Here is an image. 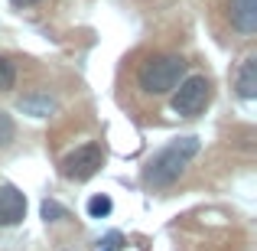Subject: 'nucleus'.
Wrapping results in <instances>:
<instances>
[{"instance_id": "obj_1", "label": "nucleus", "mask_w": 257, "mask_h": 251, "mask_svg": "<svg viewBox=\"0 0 257 251\" xmlns=\"http://www.w3.org/2000/svg\"><path fill=\"white\" fill-rule=\"evenodd\" d=\"M199 150H202V140L195 137V134L170 140L163 150H157L150 160H147V166H144V186H150V189L173 186V183L186 173V166L199 157Z\"/></svg>"}, {"instance_id": "obj_2", "label": "nucleus", "mask_w": 257, "mask_h": 251, "mask_svg": "<svg viewBox=\"0 0 257 251\" xmlns=\"http://www.w3.org/2000/svg\"><path fill=\"white\" fill-rule=\"evenodd\" d=\"M186 75V59L176 52H157V56L144 59L137 69V85L147 95H166Z\"/></svg>"}, {"instance_id": "obj_3", "label": "nucleus", "mask_w": 257, "mask_h": 251, "mask_svg": "<svg viewBox=\"0 0 257 251\" xmlns=\"http://www.w3.org/2000/svg\"><path fill=\"white\" fill-rule=\"evenodd\" d=\"M212 101V82L205 75H182V82L173 88V111L179 118H195Z\"/></svg>"}, {"instance_id": "obj_4", "label": "nucleus", "mask_w": 257, "mask_h": 251, "mask_svg": "<svg viewBox=\"0 0 257 251\" xmlns=\"http://www.w3.org/2000/svg\"><path fill=\"white\" fill-rule=\"evenodd\" d=\"M101 163H104V150H101V144L91 140V144H82V147H75L72 153H65L62 163H59V170H62L65 180L85 183V180H91V176L101 170Z\"/></svg>"}, {"instance_id": "obj_5", "label": "nucleus", "mask_w": 257, "mask_h": 251, "mask_svg": "<svg viewBox=\"0 0 257 251\" xmlns=\"http://www.w3.org/2000/svg\"><path fill=\"white\" fill-rule=\"evenodd\" d=\"M23 215H26V196L10 183H0V228L23 222Z\"/></svg>"}, {"instance_id": "obj_6", "label": "nucleus", "mask_w": 257, "mask_h": 251, "mask_svg": "<svg viewBox=\"0 0 257 251\" xmlns=\"http://www.w3.org/2000/svg\"><path fill=\"white\" fill-rule=\"evenodd\" d=\"M231 26L241 36L257 33V0H231Z\"/></svg>"}, {"instance_id": "obj_7", "label": "nucleus", "mask_w": 257, "mask_h": 251, "mask_svg": "<svg viewBox=\"0 0 257 251\" xmlns=\"http://www.w3.org/2000/svg\"><path fill=\"white\" fill-rule=\"evenodd\" d=\"M234 88H238L241 98H257V56H247L241 62V69L234 72Z\"/></svg>"}, {"instance_id": "obj_8", "label": "nucleus", "mask_w": 257, "mask_h": 251, "mask_svg": "<svg viewBox=\"0 0 257 251\" xmlns=\"http://www.w3.org/2000/svg\"><path fill=\"white\" fill-rule=\"evenodd\" d=\"M20 111H26L30 118H49V114L56 111V98L46 95V92L26 95V98H20Z\"/></svg>"}, {"instance_id": "obj_9", "label": "nucleus", "mask_w": 257, "mask_h": 251, "mask_svg": "<svg viewBox=\"0 0 257 251\" xmlns=\"http://www.w3.org/2000/svg\"><path fill=\"white\" fill-rule=\"evenodd\" d=\"M13 85H17V65L7 56H0V92H10Z\"/></svg>"}, {"instance_id": "obj_10", "label": "nucleus", "mask_w": 257, "mask_h": 251, "mask_svg": "<svg viewBox=\"0 0 257 251\" xmlns=\"http://www.w3.org/2000/svg\"><path fill=\"white\" fill-rule=\"evenodd\" d=\"M13 134H17V124H13V118L0 108V147H7L13 140Z\"/></svg>"}, {"instance_id": "obj_11", "label": "nucleus", "mask_w": 257, "mask_h": 251, "mask_svg": "<svg viewBox=\"0 0 257 251\" xmlns=\"http://www.w3.org/2000/svg\"><path fill=\"white\" fill-rule=\"evenodd\" d=\"M111 212V199L107 196H94V199H88V215L91 219H101V215Z\"/></svg>"}, {"instance_id": "obj_12", "label": "nucleus", "mask_w": 257, "mask_h": 251, "mask_svg": "<svg viewBox=\"0 0 257 251\" xmlns=\"http://www.w3.org/2000/svg\"><path fill=\"white\" fill-rule=\"evenodd\" d=\"M43 219H46V222H59V219H65V209L59 206V202L46 199V202H43Z\"/></svg>"}, {"instance_id": "obj_13", "label": "nucleus", "mask_w": 257, "mask_h": 251, "mask_svg": "<svg viewBox=\"0 0 257 251\" xmlns=\"http://www.w3.org/2000/svg\"><path fill=\"white\" fill-rule=\"evenodd\" d=\"M13 7H33V4H39V0H10Z\"/></svg>"}, {"instance_id": "obj_14", "label": "nucleus", "mask_w": 257, "mask_h": 251, "mask_svg": "<svg viewBox=\"0 0 257 251\" xmlns=\"http://www.w3.org/2000/svg\"><path fill=\"white\" fill-rule=\"evenodd\" d=\"M104 251H117V248H104Z\"/></svg>"}]
</instances>
